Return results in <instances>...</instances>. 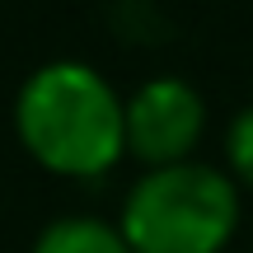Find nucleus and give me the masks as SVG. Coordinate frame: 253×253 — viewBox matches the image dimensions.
<instances>
[{
  "mask_svg": "<svg viewBox=\"0 0 253 253\" xmlns=\"http://www.w3.org/2000/svg\"><path fill=\"white\" fill-rule=\"evenodd\" d=\"M207 126V103L183 75H155L126 99V150L145 169L183 164Z\"/></svg>",
  "mask_w": 253,
  "mask_h": 253,
  "instance_id": "obj_3",
  "label": "nucleus"
},
{
  "mask_svg": "<svg viewBox=\"0 0 253 253\" xmlns=\"http://www.w3.org/2000/svg\"><path fill=\"white\" fill-rule=\"evenodd\" d=\"M14 131L42 169L94 178L126 150V103L94 66L47 61L19 84Z\"/></svg>",
  "mask_w": 253,
  "mask_h": 253,
  "instance_id": "obj_1",
  "label": "nucleus"
},
{
  "mask_svg": "<svg viewBox=\"0 0 253 253\" xmlns=\"http://www.w3.org/2000/svg\"><path fill=\"white\" fill-rule=\"evenodd\" d=\"M33 253H131L118 225L99 216H61L38 230Z\"/></svg>",
  "mask_w": 253,
  "mask_h": 253,
  "instance_id": "obj_4",
  "label": "nucleus"
},
{
  "mask_svg": "<svg viewBox=\"0 0 253 253\" xmlns=\"http://www.w3.org/2000/svg\"><path fill=\"white\" fill-rule=\"evenodd\" d=\"M225 160L230 169H235V178L253 188V103L244 113H235L230 118V131H225Z\"/></svg>",
  "mask_w": 253,
  "mask_h": 253,
  "instance_id": "obj_5",
  "label": "nucleus"
},
{
  "mask_svg": "<svg viewBox=\"0 0 253 253\" xmlns=\"http://www.w3.org/2000/svg\"><path fill=\"white\" fill-rule=\"evenodd\" d=\"M239 225V188L216 164H164L131 183L122 239L131 253H220Z\"/></svg>",
  "mask_w": 253,
  "mask_h": 253,
  "instance_id": "obj_2",
  "label": "nucleus"
}]
</instances>
